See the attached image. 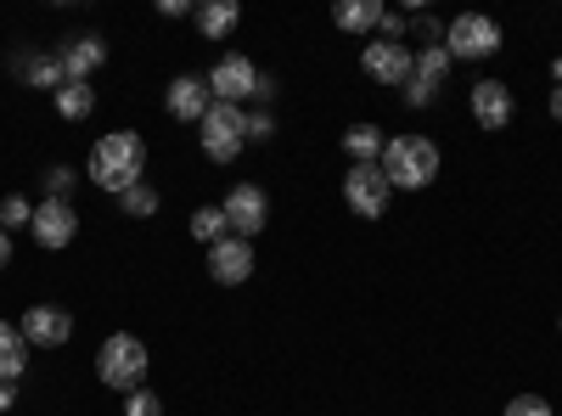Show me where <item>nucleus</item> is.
<instances>
[{"mask_svg":"<svg viewBox=\"0 0 562 416\" xmlns=\"http://www.w3.org/2000/svg\"><path fill=\"white\" fill-rule=\"evenodd\" d=\"M140 175H147V147H140L135 130H113L97 142V153H90V180H97L102 192L124 198L130 187H140Z\"/></svg>","mask_w":562,"mask_h":416,"instance_id":"f257e3e1","label":"nucleus"},{"mask_svg":"<svg viewBox=\"0 0 562 416\" xmlns=\"http://www.w3.org/2000/svg\"><path fill=\"white\" fill-rule=\"evenodd\" d=\"M378 164H383L394 192H422V187L439 180V147L428 142V135H394Z\"/></svg>","mask_w":562,"mask_h":416,"instance_id":"f03ea898","label":"nucleus"},{"mask_svg":"<svg viewBox=\"0 0 562 416\" xmlns=\"http://www.w3.org/2000/svg\"><path fill=\"white\" fill-rule=\"evenodd\" d=\"M147 344H140L135 333H113L102 349H97V378L102 389H119V394H135L140 383H147Z\"/></svg>","mask_w":562,"mask_h":416,"instance_id":"7ed1b4c3","label":"nucleus"},{"mask_svg":"<svg viewBox=\"0 0 562 416\" xmlns=\"http://www.w3.org/2000/svg\"><path fill=\"white\" fill-rule=\"evenodd\" d=\"M445 52L450 63H484L501 52V23L484 12H461L456 23H445Z\"/></svg>","mask_w":562,"mask_h":416,"instance_id":"20e7f679","label":"nucleus"},{"mask_svg":"<svg viewBox=\"0 0 562 416\" xmlns=\"http://www.w3.org/2000/svg\"><path fill=\"white\" fill-rule=\"evenodd\" d=\"M198 130H203V153H209L214 164H231V158L243 153V142H248V113L231 108V102H214Z\"/></svg>","mask_w":562,"mask_h":416,"instance_id":"39448f33","label":"nucleus"},{"mask_svg":"<svg viewBox=\"0 0 562 416\" xmlns=\"http://www.w3.org/2000/svg\"><path fill=\"white\" fill-rule=\"evenodd\" d=\"M389 198H394V187H389L383 164H355V169L344 175V203H349L360 220H383V214H389Z\"/></svg>","mask_w":562,"mask_h":416,"instance_id":"423d86ee","label":"nucleus"},{"mask_svg":"<svg viewBox=\"0 0 562 416\" xmlns=\"http://www.w3.org/2000/svg\"><path fill=\"white\" fill-rule=\"evenodd\" d=\"M445 74H450V52L445 45H422L411 63V79H405V108H434V97L445 90Z\"/></svg>","mask_w":562,"mask_h":416,"instance_id":"0eeeda50","label":"nucleus"},{"mask_svg":"<svg viewBox=\"0 0 562 416\" xmlns=\"http://www.w3.org/2000/svg\"><path fill=\"white\" fill-rule=\"evenodd\" d=\"M220 209H225L231 237H243V243H254L259 231H265V220H270V198H265L259 187H248V180H243V187H231Z\"/></svg>","mask_w":562,"mask_h":416,"instance_id":"6e6552de","label":"nucleus"},{"mask_svg":"<svg viewBox=\"0 0 562 416\" xmlns=\"http://www.w3.org/2000/svg\"><path fill=\"white\" fill-rule=\"evenodd\" d=\"M254 85H259V68L243 57V52H225L209 74V90H214V102H231V108H243L254 97Z\"/></svg>","mask_w":562,"mask_h":416,"instance_id":"1a4fd4ad","label":"nucleus"},{"mask_svg":"<svg viewBox=\"0 0 562 416\" xmlns=\"http://www.w3.org/2000/svg\"><path fill=\"white\" fill-rule=\"evenodd\" d=\"M34 243L40 248H68L74 237H79V214H74V203L68 198H45L40 209H34Z\"/></svg>","mask_w":562,"mask_h":416,"instance_id":"9d476101","label":"nucleus"},{"mask_svg":"<svg viewBox=\"0 0 562 416\" xmlns=\"http://www.w3.org/2000/svg\"><path fill=\"white\" fill-rule=\"evenodd\" d=\"M411 45L405 40H371L366 52H360V68L378 79V85H405L411 79Z\"/></svg>","mask_w":562,"mask_h":416,"instance_id":"9b49d317","label":"nucleus"},{"mask_svg":"<svg viewBox=\"0 0 562 416\" xmlns=\"http://www.w3.org/2000/svg\"><path fill=\"white\" fill-rule=\"evenodd\" d=\"M164 108H169V119H180V124H203V113L214 108V90H209V79H198V74H180V79H169V90H164Z\"/></svg>","mask_w":562,"mask_h":416,"instance_id":"f8f14e48","label":"nucleus"},{"mask_svg":"<svg viewBox=\"0 0 562 416\" xmlns=\"http://www.w3.org/2000/svg\"><path fill=\"white\" fill-rule=\"evenodd\" d=\"M23 338H29V349H63L74 338V315L63 304H34L23 315Z\"/></svg>","mask_w":562,"mask_h":416,"instance_id":"ddd939ff","label":"nucleus"},{"mask_svg":"<svg viewBox=\"0 0 562 416\" xmlns=\"http://www.w3.org/2000/svg\"><path fill=\"white\" fill-rule=\"evenodd\" d=\"M209 276H214L220 288H243L248 276H254V243H243V237L214 243L209 248Z\"/></svg>","mask_w":562,"mask_h":416,"instance_id":"4468645a","label":"nucleus"},{"mask_svg":"<svg viewBox=\"0 0 562 416\" xmlns=\"http://www.w3.org/2000/svg\"><path fill=\"white\" fill-rule=\"evenodd\" d=\"M512 113H518V102H512V90H506L501 79L473 85V119H479L484 130H506V124H512Z\"/></svg>","mask_w":562,"mask_h":416,"instance_id":"2eb2a0df","label":"nucleus"},{"mask_svg":"<svg viewBox=\"0 0 562 416\" xmlns=\"http://www.w3.org/2000/svg\"><path fill=\"white\" fill-rule=\"evenodd\" d=\"M57 63H63V79H90V74L108 63V45L97 34H79V40H68L63 52H57Z\"/></svg>","mask_w":562,"mask_h":416,"instance_id":"dca6fc26","label":"nucleus"},{"mask_svg":"<svg viewBox=\"0 0 562 416\" xmlns=\"http://www.w3.org/2000/svg\"><path fill=\"white\" fill-rule=\"evenodd\" d=\"M333 23L344 34H371V29H383V0H338L333 7Z\"/></svg>","mask_w":562,"mask_h":416,"instance_id":"f3484780","label":"nucleus"},{"mask_svg":"<svg viewBox=\"0 0 562 416\" xmlns=\"http://www.w3.org/2000/svg\"><path fill=\"white\" fill-rule=\"evenodd\" d=\"M192 18H198V34L203 40H225L231 29L243 23V7H237V0H209V7H198Z\"/></svg>","mask_w":562,"mask_h":416,"instance_id":"a211bd4d","label":"nucleus"},{"mask_svg":"<svg viewBox=\"0 0 562 416\" xmlns=\"http://www.w3.org/2000/svg\"><path fill=\"white\" fill-rule=\"evenodd\" d=\"M23 366H29V338H23V327L0 321V378L18 383V378H23Z\"/></svg>","mask_w":562,"mask_h":416,"instance_id":"6ab92c4d","label":"nucleus"},{"mask_svg":"<svg viewBox=\"0 0 562 416\" xmlns=\"http://www.w3.org/2000/svg\"><path fill=\"white\" fill-rule=\"evenodd\" d=\"M344 147H349L355 164H378L389 142H383V130H378V124H349V130H344Z\"/></svg>","mask_w":562,"mask_h":416,"instance_id":"aec40b11","label":"nucleus"},{"mask_svg":"<svg viewBox=\"0 0 562 416\" xmlns=\"http://www.w3.org/2000/svg\"><path fill=\"white\" fill-rule=\"evenodd\" d=\"M90 108H97V90H90V79H68V85L57 90V113H63L68 124L90 119Z\"/></svg>","mask_w":562,"mask_h":416,"instance_id":"412c9836","label":"nucleus"},{"mask_svg":"<svg viewBox=\"0 0 562 416\" xmlns=\"http://www.w3.org/2000/svg\"><path fill=\"white\" fill-rule=\"evenodd\" d=\"M18 74H23L29 85H40V90H63V85H68L57 57H23V63H18Z\"/></svg>","mask_w":562,"mask_h":416,"instance_id":"4be33fe9","label":"nucleus"},{"mask_svg":"<svg viewBox=\"0 0 562 416\" xmlns=\"http://www.w3.org/2000/svg\"><path fill=\"white\" fill-rule=\"evenodd\" d=\"M225 237H231V225H225V209H198V214H192V243L214 248V243H225Z\"/></svg>","mask_w":562,"mask_h":416,"instance_id":"5701e85b","label":"nucleus"},{"mask_svg":"<svg viewBox=\"0 0 562 416\" xmlns=\"http://www.w3.org/2000/svg\"><path fill=\"white\" fill-rule=\"evenodd\" d=\"M119 203H124V214H135V220H153V214L164 209L158 187H147V180H140V187H130V192H124Z\"/></svg>","mask_w":562,"mask_h":416,"instance_id":"b1692460","label":"nucleus"},{"mask_svg":"<svg viewBox=\"0 0 562 416\" xmlns=\"http://www.w3.org/2000/svg\"><path fill=\"white\" fill-rule=\"evenodd\" d=\"M124 416H164V400L153 389H135V394H124Z\"/></svg>","mask_w":562,"mask_h":416,"instance_id":"393cba45","label":"nucleus"},{"mask_svg":"<svg viewBox=\"0 0 562 416\" xmlns=\"http://www.w3.org/2000/svg\"><path fill=\"white\" fill-rule=\"evenodd\" d=\"M506 416H551V400H540V394H518V400H506Z\"/></svg>","mask_w":562,"mask_h":416,"instance_id":"a878e982","label":"nucleus"},{"mask_svg":"<svg viewBox=\"0 0 562 416\" xmlns=\"http://www.w3.org/2000/svg\"><path fill=\"white\" fill-rule=\"evenodd\" d=\"M7 225H34V209L23 198H7V203H0V231H7Z\"/></svg>","mask_w":562,"mask_h":416,"instance_id":"bb28decb","label":"nucleus"},{"mask_svg":"<svg viewBox=\"0 0 562 416\" xmlns=\"http://www.w3.org/2000/svg\"><path fill=\"white\" fill-rule=\"evenodd\" d=\"M68 192H74V169H63V164L45 169V198H68Z\"/></svg>","mask_w":562,"mask_h":416,"instance_id":"cd10ccee","label":"nucleus"},{"mask_svg":"<svg viewBox=\"0 0 562 416\" xmlns=\"http://www.w3.org/2000/svg\"><path fill=\"white\" fill-rule=\"evenodd\" d=\"M270 135H276V119L259 108V113H248V142H270Z\"/></svg>","mask_w":562,"mask_h":416,"instance_id":"c85d7f7f","label":"nucleus"},{"mask_svg":"<svg viewBox=\"0 0 562 416\" xmlns=\"http://www.w3.org/2000/svg\"><path fill=\"white\" fill-rule=\"evenodd\" d=\"M254 97H259V102H276V97H281V79H276V74H259Z\"/></svg>","mask_w":562,"mask_h":416,"instance_id":"c756f323","label":"nucleus"},{"mask_svg":"<svg viewBox=\"0 0 562 416\" xmlns=\"http://www.w3.org/2000/svg\"><path fill=\"white\" fill-rule=\"evenodd\" d=\"M416 34H422V40H428V45H439V40H445V29H439L434 18H416Z\"/></svg>","mask_w":562,"mask_h":416,"instance_id":"7c9ffc66","label":"nucleus"},{"mask_svg":"<svg viewBox=\"0 0 562 416\" xmlns=\"http://www.w3.org/2000/svg\"><path fill=\"white\" fill-rule=\"evenodd\" d=\"M405 34V18L400 12H383V40H400Z\"/></svg>","mask_w":562,"mask_h":416,"instance_id":"2f4dec72","label":"nucleus"},{"mask_svg":"<svg viewBox=\"0 0 562 416\" xmlns=\"http://www.w3.org/2000/svg\"><path fill=\"white\" fill-rule=\"evenodd\" d=\"M12 405H18V383L0 378V411H12Z\"/></svg>","mask_w":562,"mask_h":416,"instance_id":"473e14b6","label":"nucleus"},{"mask_svg":"<svg viewBox=\"0 0 562 416\" xmlns=\"http://www.w3.org/2000/svg\"><path fill=\"white\" fill-rule=\"evenodd\" d=\"M12 265V231H0V270Z\"/></svg>","mask_w":562,"mask_h":416,"instance_id":"72a5a7b5","label":"nucleus"},{"mask_svg":"<svg viewBox=\"0 0 562 416\" xmlns=\"http://www.w3.org/2000/svg\"><path fill=\"white\" fill-rule=\"evenodd\" d=\"M551 119H557V124H562V85H557V90H551Z\"/></svg>","mask_w":562,"mask_h":416,"instance_id":"f704fd0d","label":"nucleus"}]
</instances>
